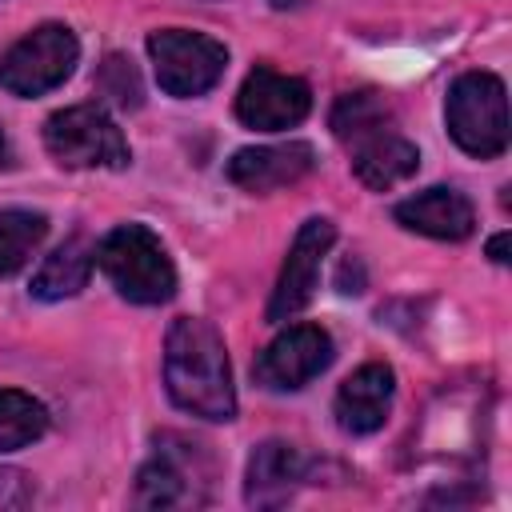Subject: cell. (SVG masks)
<instances>
[{
	"label": "cell",
	"mask_w": 512,
	"mask_h": 512,
	"mask_svg": "<svg viewBox=\"0 0 512 512\" xmlns=\"http://www.w3.org/2000/svg\"><path fill=\"white\" fill-rule=\"evenodd\" d=\"M164 384L168 396L200 420H232L236 388L228 348L220 332L200 316H176L164 340Z\"/></svg>",
	"instance_id": "6da1fadb"
},
{
	"label": "cell",
	"mask_w": 512,
	"mask_h": 512,
	"mask_svg": "<svg viewBox=\"0 0 512 512\" xmlns=\"http://www.w3.org/2000/svg\"><path fill=\"white\" fill-rule=\"evenodd\" d=\"M96 264L104 268L112 288L132 304H164L176 292V268L160 236L144 224L112 228L96 248Z\"/></svg>",
	"instance_id": "7a4b0ae2"
},
{
	"label": "cell",
	"mask_w": 512,
	"mask_h": 512,
	"mask_svg": "<svg viewBox=\"0 0 512 512\" xmlns=\"http://www.w3.org/2000/svg\"><path fill=\"white\" fill-rule=\"evenodd\" d=\"M448 132L452 140L476 156V160H492L508 148V96L500 76L492 72H464L452 88H448Z\"/></svg>",
	"instance_id": "3957f363"
},
{
	"label": "cell",
	"mask_w": 512,
	"mask_h": 512,
	"mask_svg": "<svg viewBox=\"0 0 512 512\" xmlns=\"http://www.w3.org/2000/svg\"><path fill=\"white\" fill-rule=\"evenodd\" d=\"M44 144L64 168H124L132 160L124 132L96 104H72L52 112L44 124Z\"/></svg>",
	"instance_id": "277c9868"
},
{
	"label": "cell",
	"mask_w": 512,
	"mask_h": 512,
	"mask_svg": "<svg viewBox=\"0 0 512 512\" xmlns=\"http://www.w3.org/2000/svg\"><path fill=\"white\" fill-rule=\"evenodd\" d=\"M148 56L156 68V80L168 96L188 100L204 96L228 68V48L204 32L188 28H160L148 36Z\"/></svg>",
	"instance_id": "5b68a950"
},
{
	"label": "cell",
	"mask_w": 512,
	"mask_h": 512,
	"mask_svg": "<svg viewBox=\"0 0 512 512\" xmlns=\"http://www.w3.org/2000/svg\"><path fill=\"white\" fill-rule=\"evenodd\" d=\"M80 44L64 24H40L0 56V84L12 96H44L72 76Z\"/></svg>",
	"instance_id": "8992f818"
},
{
	"label": "cell",
	"mask_w": 512,
	"mask_h": 512,
	"mask_svg": "<svg viewBox=\"0 0 512 512\" xmlns=\"http://www.w3.org/2000/svg\"><path fill=\"white\" fill-rule=\"evenodd\" d=\"M332 356V336L320 324H292L256 356L252 376L268 392H296L308 380H316L332 364Z\"/></svg>",
	"instance_id": "52a82bcc"
},
{
	"label": "cell",
	"mask_w": 512,
	"mask_h": 512,
	"mask_svg": "<svg viewBox=\"0 0 512 512\" xmlns=\"http://www.w3.org/2000/svg\"><path fill=\"white\" fill-rule=\"evenodd\" d=\"M332 240H336L332 220L312 216V220L300 224V232H296V240H292V248H288V256H284L280 280H276V288H272V300H268V320H272V324L292 320V316L312 300L316 280H320V264H324Z\"/></svg>",
	"instance_id": "ba28073f"
},
{
	"label": "cell",
	"mask_w": 512,
	"mask_h": 512,
	"mask_svg": "<svg viewBox=\"0 0 512 512\" xmlns=\"http://www.w3.org/2000/svg\"><path fill=\"white\" fill-rule=\"evenodd\" d=\"M308 108H312L308 84L296 76H280L272 68H252L236 92V116L256 132L292 128L308 116Z\"/></svg>",
	"instance_id": "9c48e42d"
},
{
	"label": "cell",
	"mask_w": 512,
	"mask_h": 512,
	"mask_svg": "<svg viewBox=\"0 0 512 512\" xmlns=\"http://www.w3.org/2000/svg\"><path fill=\"white\" fill-rule=\"evenodd\" d=\"M316 168V152L304 140L288 144H260V148H240L228 160V180L244 192H276L296 180H304Z\"/></svg>",
	"instance_id": "30bf717a"
},
{
	"label": "cell",
	"mask_w": 512,
	"mask_h": 512,
	"mask_svg": "<svg viewBox=\"0 0 512 512\" xmlns=\"http://www.w3.org/2000/svg\"><path fill=\"white\" fill-rule=\"evenodd\" d=\"M392 392H396V376L388 364L356 368L336 392V424L352 436H368V432L384 428L388 408H392Z\"/></svg>",
	"instance_id": "8fae6325"
},
{
	"label": "cell",
	"mask_w": 512,
	"mask_h": 512,
	"mask_svg": "<svg viewBox=\"0 0 512 512\" xmlns=\"http://www.w3.org/2000/svg\"><path fill=\"white\" fill-rule=\"evenodd\" d=\"M304 484V456L284 440H264L248 456L244 500L252 508H280Z\"/></svg>",
	"instance_id": "7c38bea8"
},
{
	"label": "cell",
	"mask_w": 512,
	"mask_h": 512,
	"mask_svg": "<svg viewBox=\"0 0 512 512\" xmlns=\"http://www.w3.org/2000/svg\"><path fill=\"white\" fill-rule=\"evenodd\" d=\"M396 220L408 232H420L432 240H464L472 236L476 212H472V200L456 188H424L396 204Z\"/></svg>",
	"instance_id": "4fadbf2b"
},
{
	"label": "cell",
	"mask_w": 512,
	"mask_h": 512,
	"mask_svg": "<svg viewBox=\"0 0 512 512\" xmlns=\"http://www.w3.org/2000/svg\"><path fill=\"white\" fill-rule=\"evenodd\" d=\"M352 148V172L360 176V184H368L372 192H388L404 180L416 176L420 168V152L412 140H404L396 128H380L368 132L364 140L348 144Z\"/></svg>",
	"instance_id": "5bb4252c"
},
{
	"label": "cell",
	"mask_w": 512,
	"mask_h": 512,
	"mask_svg": "<svg viewBox=\"0 0 512 512\" xmlns=\"http://www.w3.org/2000/svg\"><path fill=\"white\" fill-rule=\"evenodd\" d=\"M92 260H96V252L88 248V240H84V236H72V240H64L52 256H44V264L36 268L28 292H32L36 300H64V296H76V292L88 284V276H92Z\"/></svg>",
	"instance_id": "9a60e30c"
},
{
	"label": "cell",
	"mask_w": 512,
	"mask_h": 512,
	"mask_svg": "<svg viewBox=\"0 0 512 512\" xmlns=\"http://www.w3.org/2000/svg\"><path fill=\"white\" fill-rule=\"evenodd\" d=\"M188 500H196V496H192V480H188L184 464H176L172 452H156L136 476V504L140 508H180Z\"/></svg>",
	"instance_id": "2e32d148"
},
{
	"label": "cell",
	"mask_w": 512,
	"mask_h": 512,
	"mask_svg": "<svg viewBox=\"0 0 512 512\" xmlns=\"http://www.w3.org/2000/svg\"><path fill=\"white\" fill-rule=\"evenodd\" d=\"M392 120H396L392 116V104L380 92H348L332 108V132H336L340 144H356L368 132L392 128Z\"/></svg>",
	"instance_id": "e0dca14e"
},
{
	"label": "cell",
	"mask_w": 512,
	"mask_h": 512,
	"mask_svg": "<svg viewBox=\"0 0 512 512\" xmlns=\"http://www.w3.org/2000/svg\"><path fill=\"white\" fill-rule=\"evenodd\" d=\"M48 428V408L20 392V388H0V452H16L28 448L32 440H40Z\"/></svg>",
	"instance_id": "ac0fdd59"
},
{
	"label": "cell",
	"mask_w": 512,
	"mask_h": 512,
	"mask_svg": "<svg viewBox=\"0 0 512 512\" xmlns=\"http://www.w3.org/2000/svg\"><path fill=\"white\" fill-rule=\"evenodd\" d=\"M48 232L44 212H28V208H0V276L20 272L32 252L40 248Z\"/></svg>",
	"instance_id": "d6986e66"
},
{
	"label": "cell",
	"mask_w": 512,
	"mask_h": 512,
	"mask_svg": "<svg viewBox=\"0 0 512 512\" xmlns=\"http://www.w3.org/2000/svg\"><path fill=\"white\" fill-rule=\"evenodd\" d=\"M96 92L108 96L116 108H140V100H144L140 76H136L132 60H124V56H108V60L100 64V72H96Z\"/></svg>",
	"instance_id": "ffe728a7"
},
{
	"label": "cell",
	"mask_w": 512,
	"mask_h": 512,
	"mask_svg": "<svg viewBox=\"0 0 512 512\" xmlns=\"http://www.w3.org/2000/svg\"><path fill=\"white\" fill-rule=\"evenodd\" d=\"M32 500V480L20 468H0V512L24 508Z\"/></svg>",
	"instance_id": "44dd1931"
},
{
	"label": "cell",
	"mask_w": 512,
	"mask_h": 512,
	"mask_svg": "<svg viewBox=\"0 0 512 512\" xmlns=\"http://www.w3.org/2000/svg\"><path fill=\"white\" fill-rule=\"evenodd\" d=\"M508 240H512L508 232H500V236L488 240V260H492V264H508Z\"/></svg>",
	"instance_id": "7402d4cb"
},
{
	"label": "cell",
	"mask_w": 512,
	"mask_h": 512,
	"mask_svg": "<svg viewBox=\"0 0 512 512\" xmlns=\"http://www.w3.org/2000/svg\"><path fill=\"white\" fill-rule=\"evenodd\" d=\"M8 160H12V152H8V140H4V132H0V168H8Z\"/></svg>",
	"instance_id": "603a6c76"
},
{
	"label": "cell",
	"mask_w": 512,
	"mask_h": 512,
	"mask_svg": "<svg viewBox=\"0 0 512 512\" xmlns=\"http://www.w3.org/2000/svg\"><path fill=\"white\" fill-rule=\"evenodd\" d=\"M276 8H288V4H300V0H272Z\"/></svg>",
	"instance_id": "cb8c5ba5"
}]
</instances>
